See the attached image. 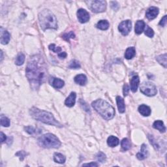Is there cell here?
Instances as JSON below:
<instances>
[{
  "mask_svg": "<svg viewBox=\"0 0 167 167\" xmlns=\"http://www.w3.org/2000/svg\"><path fill=\"white\" fill-rule=\"evenodd\" d=\"M26 73L32 88L39 89L45 82L46 76V66L42 57L39 55L31 57L27 65Z\"/></svg>",
  "mask_w": 167,
  "mask_h": 167,
  "instance_id": "6da1fadb",
  "label": "cell"
},
{
  "mask_svg": "<svg viewBox=\"0 0 167 167\" xmlns=\"http://www.w3.org/2000/svg\"><path fill=\"white\" fill-rule=\"evenodd\" d=\"M30 114L33 119L44 123L45 124L56 126L58 127H62V125L54 118L52 114L47 112V111L39 109L35 107H33L30 110Z\"/></svg>",
  "mask_w": 167,
  "mask_h": 167,
  "instance_id": "7a4b0ae2",
  "label": "cell"
},
{
  "mask_svg": "<svg viewBox=\"0 0 167 167\" xmlns=\"http://www.w3.org/2000/svg\"><path fill=\"white\" fill-rule=\"evenodd\" d=\"M92 107L100 115L107 120L112 119L115 115L114 107L103 99H97L92 103Z\"/></svg>",
  "mask_w": 167,
  "mask_h": 167,
  "instance_id": "3957f363",
  "label": "cell"
},
{
  "mask_svg": "<svg viewBox=\"0 0 167 167\" xmlns=\"http://www.w3.org/2000/svg\"><path fill=\"white\" fill-rule=\"evenodd\" d=\"M39 24L42 30L47 29H57V19L52 12L48 9L40 12L39 14Z\"/></svg>",
  "mask_w": 167,
  "mask_h": 167,
  "instance_id": "277c9868",
  "label": "cell"
},
{
  "mask_svg": "<svg viewBox=\"0 0 167 167\" xmlns=\"http://www.w3.org/2000/svg\"><path fill=\"white\" fill-rule=\"evenodd\" d=\"M38 144L45 148H58L61 146V142L58 137L51 133L45 134L39 138Z\"/></svg>",
  "mask_w": 167,
  "mask_h": 167,
  "instance_id": "5b68a950",
  "label": "cell"
},
{
  "mask_svg": "<svg viewBox=\"0 0 167 167\" xmlns=\"http://www.w3.org/2000/svg\"><path fill=\"white\" fill-rule=\"evenodd\" d=\"M140 91L149 97L154 96L157 92L155 85L150 82H144L140 86Z\"/></svg>",
  "mask_w": 167,
  "mask_h": 167,
  "instance_id": "8992f818",
  "label": "cell"
},
{
  "mask_svg": "<svg viewBox=\"0 0 167 167\" xmlns=\"http://www.w3.org/2000/svg\"><path fill=\"white\" fill-rule=\"evenodd\" d=\"M91 10L95 13H103L107 9V3L103 0H96L91 2Z\"/></svg>",
  "mask_w": 167,
  "mask_h": 167,
  "instance_id": "52a82bcc",
  "label": "cell"
},
{
  "mask_svg": "<svg viewBox=\"0 0 167 167\" xmlns=\"http://www.w3.org/2000/svg\"><path fill=\"white\" fill-rule=\"evenodd\" d=\"M132 27V23L131 20H124L122 22L119 24L118 26V30L120 32L122 33L123 35L126 36L127 35L131 32Z\"/></svg>",
  "mask_w": 167,
  "mask_h": 167,
  "instance_id": "ba28073f",
  "label": "cell"
},
{
  "mask_svg": "<svg viewBox=\"0 0 167 167\" xmlns=\"http://www.w3.org/2000/svg\"><path fill=\"white\" fill-rule=\"evenodd\" d=\"M77 17L79 22L81 23L87 22L90 18L88 12L83 9H78V11H77Z\"/></svg>",
  "mask_w": 167,
  "mask_h": 167,
  "instance_id": "9c48e42d",
  "label": "cell"
},
{
  "mask_svg": "<svg viewBox=\"0 0 167 167\" xmlns=\"http://www.w3.org/2000/svg\"><path fill=\"white\" fill-rule=\"evenodd\" d=\"M159 9L156 7H151L146 11V16L148 19L153 20L159 14Z\"/></svg>",
  "mask_w": 167,
  "mask_h": 167,
  "instance_id": "30bf717a",
  "label": "cell"
},
{
  "mask_svg": "<svg viewBox=\"0 0 167 167\" xmlns=\"http://www.w3.org/2000/svg\"><path fill=\"white\" fill-rule=\"evenodd\" d=\"M49 83L50 84V85H52L54 88L56 89H60L61 88H63L65 84V82L63 80L54 78V77H51L49 80Z\"/></svg>",
  "mask_w": 167,
  "mask_h": 167,
  "instance_id": "8fae6325",
  "label": "cell"
},
{
  "mask_svg": "<svg viewBox=\"0 0 167 167\" xmlns=\"http://www.w3.org/2000/svg\"><path fill=\"white\" fill-rule=\"evenodd\" d=\"M76 93L75 92H71L69 96L68 97L66 101H65V104L68 107H73L75 104L76 102Z\"/></svg>",
  "mask_w": 167,
  "mask_h": 167,
  "instance_id": "7c38bea8",
  "label": "cell"
},
{
  "mask_svg": "<svg viewBox=\"0 0 167 167\" xmlns=\"http://www.w3.org/2000/svg\"><path fill=\"white\" fill-rule=\"evenodd\" d=\"M11 35L7 31L4 30L1 27V42L3 45H7L10 41Z\"/></svg>",
  "mask_w": 167,
  "mask_h": 167,
  "instance_id": "4fadbf2b",
  "label": "cell"
},
{
  "mask_svg": "<svg viewBox=\"0 0 167 167\" xmlns=\"http://www.w3.org/2000/svg\"><path fill=\"white\" fill-rule=\"evenodd\" d=\"M139 82H140V78L137 75H135L132 77L130 80V83H131V89L132 92L135 93L137 91Z\"/></svg>",
  "mask_w": 167,
  "mask_h": 167,
  "instance_id": "5bb4252c",
  "label": "cell"
},
{
  "mask_svg": "<svg viewBox=\"0 0 167 167\" xmlns=\"http://www.w3.org/2000/svg\"><path fill=\"white\" fill-rule=\"evenodd\" d=\"M148 155V148L146 144H142L140 148V152L137 154V157L139 160H144L146 158Z\"/></svg>",
  "mask_w": 167,
  "mask_h": 167,
  "instance_id": "9a60e30c",
  "label": "cell"
},
{
  "mask_svg": "<svg viewBox=\"0 0 167 167\" xmlns=\"http://www.w3.org/2000/svg\"><path fill=\"white\" fill-rule=\"evenodd\" d=\"M138 112L143 116H149L151 114V109L149 107L145 104H142L138 107Z\"/></svg>",
  "mask_w": 167,
  "mask_h": 167,
  "instance_id": "2e32d148",
  "label": "cell"
},
{
  "mask_svg": "<svg viewBox=\"0 0 167 167\" xmlns=\"http://www.w3.org/2000/svg\"><path fill=\"white\" fill-rule=\"evenodd\" d=\"M145 26H145V23L143 20H138L135 24V33L138 35H140L143 32Z\"/></svg>",
  "mask_w": 167,
  "mask_h": 167,
  "instance_id": "e0dca14e",
  "label": "cell"
},
{
  "mask_svg": "<svg viewBox=\"0 0 167 167\" xmlns=\"http://www.w3.org/2000/svg\"><path fill=\"white\" fill-rule=\"evenodd\" d=\"M75 82L80 86H84L87 83V77L83 74H80L75 77Z\"/></svg>",
  "mask_w": 167,
  "mask_h": 167,
  "instance_id": "ac0fdd59",
  "label": "cell"
},
{
  "mask_svg": "<svg viewBox=\"0 0 167 167\" xmlns=\"http://www.w3.org/2000/svg\"><path fill=\"white\" fill-rule=\"evenodd\" d=\"M116 102H117V108H118L119 112L120 113H123L125 111V106L124 103V100L123 99V98L119 96L116 97Z\"/></svg>",
  "mask_w": 167,
  "mask_h": 167,
  "instance_id": "d6986e66",
  "label": "cell"
},
{
  "mask_svg": "<svg viewBox=\"0 0 167 167\" xmlns=\"http://www.w3.org/2000/svg\"><path fill=\"white\" fill-rule=\"evenodd\" d=\"M153 127L155 129L159 130L161 132H165L166 131V127L164 125V123L161 120H157L153 124Z\"/></svg>",
  "mask_w": 167,
  "mask_h": 167,
  "instance_id": "ffe728a7",
  "label": "cell"
},
{
  "mask_svg": "<svg viewBox=\"0 0 167 167\" xmlns=\"http://www.w3.org/2000/svg\"><path fill=\"white\" fill-rule=\"evenodd\" d=\"M119 143V139L114 136H110L107 139V144L110 147L117 146Z\"/></svg>",
  "mask_w": 167,
  "mask_h": 167,
  "instance_id": "44dd1931",
  "label": "cell"
},
{
  "mask_svg": "<svg viewBox=\"0 0 167 167\" xmlns=\"http://www.w3.org/2000/svg\"><path fill=\"white\" fill-rule=\"evenodd\" d=\"M136 54V50L135 47H129L127 49L125 53V58L127 60H131L135 57Z\"/></svg>",
  "mask_w": 167,
  "mask_h": 167,
  "instance_id": "7402d4cb",
  "label": "cell"
},
{
  "mask_svg": "<svg viewBox=\"0 0 167 167\" xmlns=\"http://www.w3.org/2000/svg\"><path fill=\"white\" fill-rule=\"evenodd\" d=\"M109 22L106 20H102L99 22H98L97 24V27L98 29L101 30H107L109 29Z\"/></svg>",
  "mask_w": 167,
  "mask_h": 167,
  "instance_id": "603a6c76",
  "label": "cell"
},
{
  "mask_svg": "<svg viewBox=\"0 0 167 167\" xmlns=\"http://www.w3.org/2000/svg\"><path fill=\"white\" fill-rule=\"evenodd\" d=\"M66 157L60 153H55L54 155V161L55 163L63 164L66 162Z\"/></svg>",
  "mask_w": 167,
  "mask_h": 167,
  "instance_id": "cb8c5ba5",
  "label": "cell"
},
{
  "mask_svg": "<svg viewBox=\"0 0 167 167\" xmlns=\"http://www.w3.org/2000/svg\"><path fill=\"white\" fill-rule=\"evenodd\" d=\"M156 60L164 67H166V54L158 55L156 57Z\"/></svg>",
  "mask_w": 167,
  "mask_h": 167,
  "instance_id": "d4e9b609",
  "label": "cell"
},
{
  "mask_svg": "<svg viewBox=\"0 0 167 167\" xmlns=\"http://www.w3.org/2000/svg\"><path fill=\"white\" fill-rule=\"evenodd\" d=\"M122 148L124 151H127V150H129V149H131V144L129 139L127 138L123 139L122 141Z\"/></svg>",
  "mask_w": 167,
  "mask_h": 167,
  "instance_id": "484cf974",
  "label": "cell"
},
{
  "mask_svg": "<svg viewBox=\"0 0 167 167\" xmlns=\"http://www.w3.org/2000/svg\"><path fill=\"white\" fill-rule=\"evenodd\" d=\"M24 61H25V55L20 53L17 55L16 60H15V64L18 66H22L24 63Z\"/></svg>",
  "mask_w": 167,
  "mask_h": 167,
  "instance_id": "4316f807",
  "label": "cell"
},
{
  "mask_svg": "<svg viewBox=\"0 0 167 167\" xmlns=\"http://www.w3.org/2000/svg\"><path fill=\"white\" fill-rule=\"evenodd\" d=\"M24 130H25V131L27 132V133H29L30 135H36V134L37 135V134L41 132H37V129H35L32 126L25 127H24Z\"/></svg>",
  "mask_w": 167,
  "mask_h": 167,
  "instance_id": "83f0119b",
  "label": "cell"
},
{
  "mask_svg": "<svg viewBox=\"0 0 167 167\" xmlns=\"http://www.w3.org/2000/svg\"><path fill=\"white\" fill-rule=\"evenodd\" d=\"M1 125L5 127H7L10 125V120L8 117L4 115H1Z\"/></svg>",
  "mask_w": 167,
  "mask_h": 167,
  "instance_id": "f1b7e54d",
  "label": "cell"
},
{
  "mask_svg": "<svg viewBox=\"0 0 167 167\" xmlns=\"http://www.w3.org/2000/svg\"><path fill=\"white\" fill-rule=\"evenodd\" d=\"M69 69H80V65L79 63V62L77 60H72L70 62L69 65Z\"/></svg>",
  "mask_w": 167,
  "mask_h": 167,
  "instance_id": "f546056e",
  "label": "cell"
},
{
  "mask_svg": "<svg viewBox=\"0 0 167 167\" xmlns=\"http://www.w3.org/2000/svg\"><path fill=\"white\" fill-rule=\"evenodd\" d=\"M62 37L63 38L64 40H66V41L69 42L71 39H74L75 37V33H73V32H70L68 33L63 34Z\"/></svg>",
  "mask_w": 167,
  "mask_h": 167,
  "instance_id": "4dcf8cb0",
  "label": "cell"
},
{
  "mask_svg": "<svg viewBox=\"0 0 167 167\" xmlns=\"http://www.w3.org/2000/svg\"><path fill=\"white\" fill-rule=\"evenodd\" d=\"M95 157L99 162L104 163L106 161V155L103 152H99Z\"/></svg>",
  "mask_w": 167,
  "mask_h": 167,
  "instance_id": "1f68e13d",
  "label": "cell"
},
{
  "mask_svg": "<svg viewBox=\"0 0 167 167\" xmlns=\"http://www.w3.org/2000/svg\"><path fill=\"white\" fill-rule=\"evenodd\" d=\"M48 48L50 50H52V52H55V53L60 54V52H61V47H60V46H55L54 44H51L50 45H49Z\"/></svg>",
  "mask_w": 167,
  "mask_h": 167,
  "instance_id": "d6a6232c",
  "label": "cell"
},
{
  "mask_svg": "<svg viewBox=\"0 0 167 167\" xmlns=\"http://www.w3.org/2000/svg\"><path fill=\"white\" fill-rule=\"evenodd\" d=\"M145 35H146L148 37H150V38L153 37V35H154L153 30L151 29V27H150L149 26H147L146 29L145 30Z\"/></svg>",
  "mask_w": 167,
  "mask_h": 167,
  "instance_id": "836d02e7",
  "label": "cell"
},
{
  "mask_svg": "<svg viewBox=\"0 0 167 167\" xmlns=\"http://www.w3.org/2000/svg\"><path fill=\"white\" fill-rule=\"evenodd\" d=\"M26 153L24 151H18V153H16V155L17 156H18L20 157V159L21 161H23L24 159V157H25L26 156Z\"/></svg>",
  "mask_w": 167,
  "mask_h": 167,
  "instance_id": "e575fe53",
  "label": "cell"
},
{
  "mask_svg": "<svg viewBox=\"0 0 167 167\" xmlns=\"http://www.w3.org/2000/svg\"><path fill=\"white\" fill-rule=\"evenodd\" d=\"M129 86L125 84L123 86V95H124V96H127V95H128L129 94Z\"/></svg>",
  "mask_w": 167,
  "mask_h": 167,
  "instance_id": "d590c367",
  "label": "cell"
},
{
  "mask_svg": "<svg viewBox=\"0 0 167 167\" xmlns=\"http://www.w3.org/2000/svg\"><path fill=\"white\" fill-rule=\"evenodd\" d=\"M159 25L163 27H165L166 25V15H165L164 17L161 19V20L160 21Z\"/></svg>",
  "mask_w": 167,
  "mask_h": 167,
  "instance_id": "8d00e7d4",
  "label": "cell"
},
{
  "mask_svg": "<svg viewBox=\"0 0 167 167\" xmlns=\"http://www.w3.org/2000/svg\"><path fill=\"white\" fill-rule=\"evenodd\" d=\"M83 166H98L99 165L96 163H94V162H92L90 163H87V164H84L82 165Z\"/></svg>",
  "mask_w": 167,
  "mask_h": 167,
  "instance_id": "74e56055",
  "label": "cell"
},
{
  "mask_svg": "<svg viewBox=\"0 0 167 167\" xmlns=\"http://www.w3.org/2000/svg\"><path fill=\"white\" fill-rule=\"evenodd\" d=\"M67 54H66V52H61L60 54H58V56L59 58H60L61 59H64V58H66L67 57Z\"/></svg>",
  "mask_w": 167,
  "mask_h": 167,
  "instance_id": "f35d334b",
  "label": "cell"
},
{
  "mask_svg": "<svg viewBox=\"0 0 167 167\" xmlns=\"http://www.w3.org/2000/svg\"><path fill=\"white\" fill-rule=\"evenodd\" d=\"M6 139H7V137H6L5 135H4V133L3 132H1V142L3 143V142H4Z\"/></svg>",
  "mask_w": 167,
  "mask_h": 167,
  "instance_id": "ab89813d",
  "label": "cell"
},
{
  "mask_svg": "<svg viewBox=\"0 0 167 167\" xmlns=\"http://www.w3.org/2000/svg\"><path fill=\"white\" fill-rule=\"evenodd\" d=\"M1 61H2L3 60V52H1Z\"/></svg>",
  "mask_w": 167,
  "mask_h": 167,
  "instance_id": "60d3db41",
  "label": "cell"
}]
</instances>
